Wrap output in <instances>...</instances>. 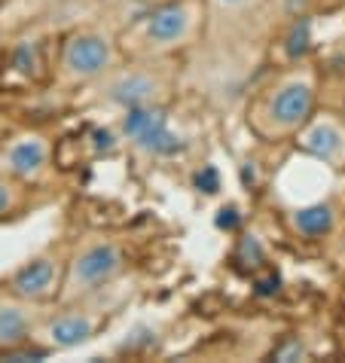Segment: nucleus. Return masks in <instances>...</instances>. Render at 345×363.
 Masks as SVG:
<instances>
[{"label": "nucleus", "instance_id": "nucleus-1", "mask_svg": "<svg viewBox=\"0 0 345 363\" xmlns=\"http://www.w3.org/2000/svg\"><path fill=\"white\" fill-rule=\"evenodd\" d=\"M314 107V86L309 77H290L272 92L266 104V116L278 132H293L312 116Z\"/></svg>", "mask_w": 345, "mask_h": 363}, {"label": "nucleus", "instance_id": "nucleus-2", "mask_svg": "<svg viewBox=\"0 0 345 363\" xmlns=\"http://www.w3.org/2000/svg\"><path fill=\"white\" fill-rule=\"evenodd\" d=\"M123 269V254L114 241H95L89 245L83 254L74 259V269H70V281L80 290H95L107 281H114Z\"/></svg>", "mask_w": 345, "mask_h": 363}, {"label": "nucleus", "instance_id": "nucleus-3", "mask_svg": "<svg viewBox=\"0 0 345 363\" xmlns=\"http://www.w3.org/2000/svg\"><path fill=\"white\" fill-rule=\"evenodd\" d=\"M114 65V46L101 34H77L65 49V67L80 79L101 77Z\"/></svg>", "mask_w": 345, "mask_h": 363}, {"label": "nucleus", "instance_id": "nucleus-4", "mask_svg": "<svg viewBox=\"0 0 345 363\" xmlns=\"http://www.w3.org/2000/svg\"><path fill=\"white\" fill-rule=\"evenodd\" d=\"M192 13L184 4H165L150 13L147 18V40L156 46H175L190 37Z\"/></svg>", "mask_w": 345, "mask_h": 363}, {"label": "nucleus", "instance_id": "nucleus-5", "mask_svg": "<svg viewBox=\"0 0 345 363\" xmlns=\"http://www.w3.org/2000/svg\"><path fill=\"white\" fill-rule=\"evenodd\" d=\"M302 147H306L314 159H321V162L336 165L345 159V132L336 123H330V119H321V123L306 128Z\"/></svg>", "mask_w": 345, "mask_h": 363}, {"label": "nucleus", "instance_id": "nucleus-6", "mask_svg": "<svg viewBox=\"0 0 345 363\" xmlns=\"http://www.w3.org/2000/svg\"><path fill=\"white\" fill-rule=\"evenodd\" d=\"M53 284H55V263L46 257L31 259V263L18 269L13 278V290L22 299H43V296H49Z\"/></svg>", "mask_w": 345, "mask_h": 363}, {"label": "nucleus", "instance_id": "nucleus-7", "mask_svg": "<svg viewBox=\"0 0 345 363\" xmlns=\"http://www.w3.org/2000/svg\"><path fill=\"white\" fill-rule=\"evenodd\" d=\"M46 156H49V150L40 138H22L9 147L6 165L16 177H37L46 165Z\"/></svg>", "mask_w": 345, "mask_h": 363}, {"label": "nucleus", "instance_id": "nucleus-8", "mask_svg": "<svg viewBox=\"0 0 345 363\" xmlns=\"http://www.w3.org/2000/svg\"><path fill=\"white\" fill-rule=\"evenodd\" d=\"M95 333V320L89 315H80V311H67V315L55 318L49 324V342L55 348H77L83 345L86 339H92Z\"/></svg>", "mask_w": 345, "mask_h": 363}, {"label": "nucleus", "instance_id": "nucleus-9", "mask_svg": "<svg viewBox=\"0 0 345 363\" xmlns=\"http://www.w3.org/2000/svg\"><path fill=\"white\" fill-rule=\"evenodd\" d=\"M159 86L153 77L147 74H126L119 77L114 86H110V101L119 107H141V104H150V101L156 98Z\"/></svg>", "mask_w": 345, "mask_h": 363}, {"label": "nucleus", "instance_id": "nucleus-10", "mask_svg": "<svg viewBox=\"0 0 345 363\" xmlns=\"http://www.w3.org/2000/svg\"><path fill=\"white\" fill-rule=\"evenodd\" d=\"M28 333H31V315H28L22 306L4 302V306H0V351L25 345Z\"/></svg>", "mask_w": 345, "mask_h": 363}, {"label": "nucleus", "instance_id": "nucleus-11", "mask_svg": "<svg viewBox=\"0 0 345 363\" xmlns=\"http://www.w3.org/2000/svg\"><path fill=\"white\" fill-rule=\"evenodd\" d=\"M293 226H297V232L306 235V238H321L336 226V211H333L330 205H324V201L297 208L293 211Z\"/></svg>", "mask_w": 345, "mask_h": 363}, {"label": "nucleus", "instance_id": "nucleus-12", "mask_svg": "<svg viewBox=\"0 0 345 363\" xmlns=\"http://www.w3.org/2000/svg\"><path fill=\"white\" fill-rule=\"evenodd\" d=\"M135 144L144 150V153H150V156H177L180 150L187 147V144H184V138H180L177 132H171L168 116L162 119V123H156L147 135H141Z\"/></svg>", "mask_w": 345, "mask_h": 363}, {"label": "nucleus", "instance_id": "nucleus-13", "mask_svg": "<svg viewBox=\"0 0 345 363\" xmlns=\"http://www.w3.org/2000/svg\"><path fill=\"white\" fill-rule=\"evenodd\" d=\"M13 67L18 70V74H25V77H34L37 74V67H40V62H37V46L34 43H22L13 52Z\"/></svg>", "mask_w": 345, "mask_h": 363}, {"label": "nucleus", "instance_id": "nucleus-14", "mask_svg": "<svg viewBox=\"0 0 345 363\" xmlns=\"http://www.w3.org/2000/svg\"><path fill=\"white\" fill-rule=\"evenodd\" d=\"M309 34H312L309 18H300V22L293 25L290 37H288V55H290V58H300V55L309 49Z\"/></svg>", "mask_w": 345, "mask_h": 363}, {"label": "nucleus", "instance_id": "nucleus-15", "mask_svg": "<svg viewBox=\"0 0 345 363\" xmlns=\"http://www.w3.org/2000/svg\"><path fill=\"white\" fill-rule=\"evenodd\" d=\"M239 259H241L245 266H251V269H257L263 259H266V250H263V245H260V238H257V235H245V238H241Z\"/></svg>", "mask_w": 345, "mask_h": 363}, {"label": "nucleus", "instance_id": "nucleus-16", "mask_svg": "<svg viewBox=\"0 0 345 363\" xmlns=\"http://www.w3.org/2000/svg\"><path fill=\"white\" fill-rule=\"evenodd\" d=\"M196 189H202L205 196H214L220 189V171L214 165H202V171H196Z\"/></svg>", "mask_w": 345, "mask_h": 363}, {"label": "nucleus", "instance_id": "nucleus-17", "mask_svg": "<svg viewBox=\"0 0 345 363\" xmlns=\"http://www.w3.org/2000/svg\"><path fill=\"white\" fill-rule=\"evenodd\" d=\"M92 147H95V153L110 156L116 150V135L107 132V128H98V132H92Z\"/></svg>", "mask_w": 345, "mask_h": 363}, {"label": "nucleus", "instance_id": "nucleus-18", "mask_svg": "<svg viewBox=\"0 0 345 363\" xmlns=\"http://www.w3.org/2000/svg\"><path fill=\"white\" fill-rule=\"evenodd\" d=\"M239 223H241V214H239V208H236V205L220 208V214H217V229H223V232H236Z\"/></svg>", "mask_w": 345, "mask_h": 363}, {"label": "nucleus", "instance_id": "nucleus-19", "mask_svg": "<svg viewBox=\"0 0 345 363\" xmlns=\"http://www.w3.org/2000/svg\"><path fill=\"white\" fill-rule=\"evenodd\" d=\"M302 354H306V348H302L297 339H293L290 345H284V348H278V351H275V357H278V360H300Z\"/></svg>", "mask_w": 345, "mask_h": 363}, {"label": "nucleus", "instance_id": "nucleus-20", "mask_svg": "<svg viewBox=\"0 0 345 363\" xmlns=\"http://www.w3.org/2000/svg\"><path fill=\"white\" fill-rule=\"evenodd\" d=\"M13 201H16V196H13V186H9V184H4V180H0V217H4L6 211L13 208Z\"/></svg>", "mask_w": 345, "mask_h": 363}, {"label": "nucleus", "instance_id": "nucleus-21", "mask_svg": "<svg viewBox=\"0 0 345 363\" xmlns=\"http://www.w3.org/2000/svg\"><path fill=\"white\" fill-rule=\"evenodd\" d=\"M275 290H278V275H272V278H266V281H260V284H257L260 296H272Z\"/></svg>", "mask_w": 345, "mask_h": 363}, {"label": "nucleus", "instance_id": "nucleus-22", "mask_svg": "<svg viewBox=\"0 0 345 363\" xmlns=\"http://www.w3.org/2000/svg\"><path fill=\"white\" fill-rule=\"evenodd\" d=\"M220 4H226V6H241V4H248V0H220Z\"/></svg>", "mask_w": 345, "mask_h": 363}]
</instances>
